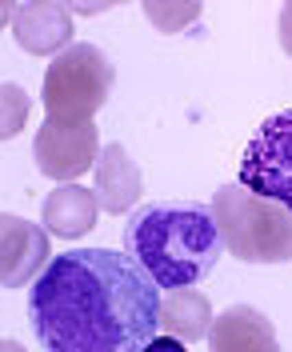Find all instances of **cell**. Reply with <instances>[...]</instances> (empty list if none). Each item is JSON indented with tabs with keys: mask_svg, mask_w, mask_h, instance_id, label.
Listing matches in <instances>:
<instances>
[{
	"mask_svg": "<svg viewBox=\"0 0 292 352\" xmlns=\"http://www.w3.org/2000/svg\"><path fill=\"white\" fill-rule=\"evenodd\" d=\"M208 352H280L272 320L252 305H228L208 332Z\"/></svg>",
	"mask_w": 292,
	"mask_h": 352,
	"instance_id": "obj_10",
	"label": "cell"
},
{
	"mask_svg": "<svg viewBox=\"0 0 292 352\" xmlns=\"http://www.w3.org/2000/svg\"><path fill=\"white\" fill-rule=\"evenodd\" d=\"M144 8V16L153 21L157 32H180V28H188V24L201 16V4L196 0H144L140 4Z\"/></svg>",
	"mask_w": 292,
	"mask_h": 352,
	"instance_id": "obj_13",
	"label": "cell"
},
{
	"mask_svg": "<svg viewBox=\"0 0 292 352\" xmlns=\"http://www.w3.org/2000/svg\"><path fill=\"white\" fill-rule=\"evenodd\" d=\"M160 292L113 248H68L28 288V324L45 352H140L160 336Z\"/></svg>",
	"mask_w": 292,
	"mask_h": 352,
	"instance_id": "obj_1",
	"label": "cell"
},
{
	"mask_svg": "<svg viewBox=\"0 0 292 352\" xmlns=\"http://www.w3.org/2000/svg\"><path fill=\"white\" fill-rule=\"evenodd\" d=\"M208 212L221 228L225 248L245 264L292 261V212L265 197H252L240 184H221Z\"/></svg>",
	"mask_w": 292,
	"mask_h": 352,
	"instance_id": "obj_3",
	"label": "cell"
},
{
	"mask_svg": "<svg viewBox=\"0 0 292 352\" xmlns=\"http://www.w3.org/2000/svg\"><path fill=\"white\" fill-rule=\"evenodd\" d=\"M92 192L100 200V212H109V217H128L136 208V200L144 192V176L124 144L113 140L100 148V160L92 168Z\"/></svg>",
	"mask_w": 292,
	"mask_h": 352,
	"instance_id": "obj_9",
	"label": "cell"
},
{
	"mask_svg": "<svg viewBox=\"0 0 292 352\" xmlns=\"http://www.w3.org/2000/svg\"><path fill=\"white\" fill-rule=\"evenodd\" d=\"M52 261V236L45 224L0 212V288L36 285V276Z\"/></svg>",
	"mask_w": 292,
	"mask_h": 352,
	"instance_id": "obj_7",
	"label": "cell"
},
{
	"mask_svg": "<svg viewBox=\"0 0 292 352\" xmlns=\"http://www.w3.org/2000/svg\"><path fill=\"white\" fill-rule=\"evenodd\" d=\"M276 32H280V48L292 56V0L280 8V21H276Z\"/></svg>",
	"mask_w": 292,
	"mask_h": 352,
	"instance_id": "obj_15",
	"label": "cell"
},
{
	"mask_svg": "<svg viewBox=\"0 0 292 352\" xmlns=\"http://www.w3.org/2000/svg\"><path fill=\"white\" fill-rule=\"evenodd\" d=\"M116 0H100V4H76V0H68V8H72V16H96V12H104V8H113Z\"/></svg>",
	"mask_w": 292,
	"mask_h": 352,
	"instance_id": "obj_17",
	"label": "cell"
},
{
	"mask_svg": "<svg viewBox=\"0 0 292 352\" xmlns=\"http://www.w3.org/2000/svg\"><path fill=\"white\" fill-rule=\"evenodd\" d=\"M140 352H188V349L180 344L177 336H164V332H160L157 340H153V344H144V349H140Z\"/></svg>",
	"mask_w": 292,
	"mask_h": 352,
	"instance_id": "obj_16",
	"label": "cell"
},
{
	"mask_svg": "<svg viewBox=\"0 0 292 352\" xmlns=\"http://www.w3.org/2000/svg\"><path fill=\"white\" fill-rule=\"evenodd\" d=\"M116 85V68L100 44L76 41L60 56H52L41 80V100L48 116L60 120H92L109 104Z\"/></svg>",
	"mask_w": 292,
	"mask_h": 352,
	"instance_id": "obj_4",
	"label": "cell"
},
{
	"mask_svg": "<svg viewBox=\"0 0 292 352\" xmlns=\"http://www.w3.org/2000/svg\"><path fill=\"white\" fill-rule=\"evenodd\" d=\"M236 184L292 212V109L269 116L240 153Z\"/></svg>",
	"mask_w": 292,
	"mask_h": 352,
	"instance_id": "obj_5",
	"label": "cell"
},
{
	"mask_svg": "<svg viewBox=\"0 0 292 352\" xmlns=\"http://www.w3.org/2000/svg\"><path fill=\"white\" fill-rule=\"evenodd\" d=\"M225 252L212 212L196 200L140 204L124 220V256H133L160 292L201 285Z\"/></svg>",
	"mask_w": 292,
	"mask_h": 352,
	"instance_id": "obj_2",
	"label": "cell"
},
{
	"mask_svg": "<svg viewBox=\"0 0 292 352\" xmlns=\"http://www.w3.org/2000/svg\"><path fill=\"white\" fill-rule=\"evenodd\" d=\"M16 16V4H8V0H0V32H4V24Z\"/></svg>",
	"mask_w": 292,
	"mask_h": 352,
	"instance_id": "obj_18",
	"label": "cell"
},
{
	"mask_svg": "<svg viewBox=\"0 0 292 352\" xmlns=\"http://www.w3.org/2000/svg\"><path fill=\"white\" fill-rule=\"evenodd\" d=\"M32 160L48 180L80 184V176L92 173L96 160H100V132H96L92 120L45 116V124L32 136Z\"/></svg>",
	"mask_w": 292,
	"mask_h": 352,
	"instance_id": "obj_6",
	"label": "cell"
},
{
	"mask_svg": "<svg viewBox=\"0 0 292 352\" xmlns=\"http://www.w3.org/2000/svg\"><path fill=\"white\" fill-rule=\"evenodd\" d=\"M28 112H32V96L12 80H0V140H12L28 124Z\"/></svg>",
	"mask_w": 292,
	"mask_h": 352,
	"instance_id": "obj_14",
	"label": "cell"
},
{
	"mask_svg": "<svg viewBox=\"0 0 292 352\" xmlns=\"http://www.w3.org/2000/svg\"><path fill=\"white\" fill-rule=\"evenodd\" d=\"M212 320H216V312L201 288H177V292H164V300H160V329H164V336H177L180 344L204 340L212 332Z\"/></svg>",
	"mask_w": 292,
	"mask_h": 352,
	"instance_id": "obj_12",
	"label": "cell"
},
{
	"mask_svg": "<svg viewBox=\"0 0 292 352\" xmlns=\"http://www.w3.org/2000/svg\"><path fill=\"white\" fill-rule=\"evenodd\" d=\"M96 217H100V200L85 184H56L41 204V224L56 241H80L85 232L96 228Z\"/></svg>",
	"mask_w": 292,
	"mask_h": 352,
	"instance_id": "obj_11",
	"label": "cell"
},
{
	"mask_svg": "<svg viewBox=\"0 0 292 352\" xmlns=\"http://www.w3.org/2000/svg\"><path fill=\"white\" fill-rule=\"evenodd\" d=\"M12 36L28 56H60L72 41V8L65 0H24L12 16Z\"/></svg>",
	"mask_w": 292,
	"mask_h": 352,
	"instance_id": "obj_8",
	"label": "cell"
},
{
	"mask_svg": "<svg viewBox=\"0 0 292 352\" xmlns=\"http://www.w3.org/2000/svg\"><path fill=\"white\" fill-rule=\"evenodd\" d=\"M0 352H28L24 344H16V340H0Z\"/></svg>",
	"mask_w": 292,
	"mask_h": 352,
	"instance_id": "obj_19",
	"label": "cell"
}]
</instances>
